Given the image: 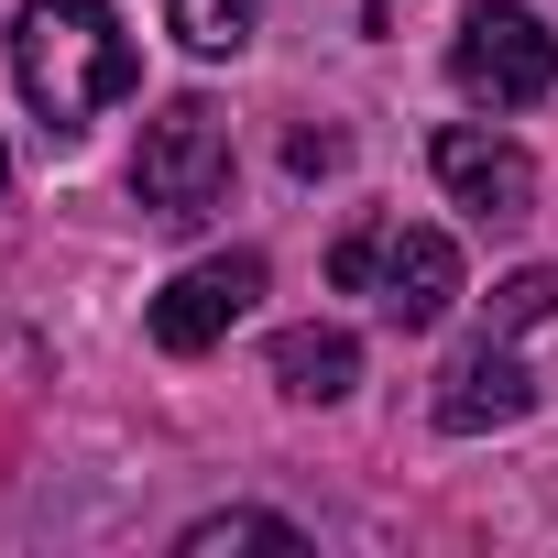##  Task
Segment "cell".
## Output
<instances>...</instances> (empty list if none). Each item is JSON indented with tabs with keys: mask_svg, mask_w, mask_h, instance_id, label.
Wrapping results in <instances>:
<instances>
[{
	"mask_svg": "<svg viewBox=\"0 0 558 558\" xmlns=\"http://www.w3.org/2000/svg\"><path fill=\"white\" fill-rule=\"evenodd\" d=\"M0 186H12V143H0Z\"/></svg>",
	"mask_w": 558,
	"mask_h": 558,
	"instance_id": "cell-13",
	"label": "cell"
},
{
	"mask_svg": "<svg viewBox=\"0 0 558 558\" xmlns=\"http://www.w3.org/2000/svg\"><path fill=\"white\" fill-rule=\"evenodd\" d=\"M340 154H351V143H340V132H296V143H286V165H296V175H329V165H340Z\"/></svg>",
	"mask_w": 558,
	"mask_h": 558,
	"instance_id": "cell-12",
	"label": "cell"
},
{
	"mask_svg": "<svg viewBox=\"0 0 558 558\" xmlns=\"http://www.w3.org/2000/svg\"><path fill=\"white\" fill-rule=\"evenodd\" d=\"M263 296V252H208V263H186L175 286L154 296V351H208V340H230V318Z\"/></svg>",
	"mask_w": 558,
	"mask_h": 558,
	"instance_id": "cell-5",
	"label": "cell"
},
{
	"mask_svg": "<svg viewBox=\"0 0 558 558\" xmlns=\"http://www.w3.org/2000/svg\"><path fill=\"white\" fill-rule=\"evenodd\" d=\"M329 286L340 296H373L395 329H438L460 307V241L427 230V219H362L329 252Z\"/></svg>",
	"mask_w": 558,
	"mask_h": 558,
	"instance_id": "cell-2",
	"label": "cell"
},
{
	"mask_svg": "<svg viewBox=\"0 0 558 558\" xmlns=\"http://www.w3.org/2000/svg\"><path fill=\"white\" fill-rule=\"evenodd\" d=\"M438 186H449L471 219H525V208H536V154L504 143V132H482V121H449V132H438Z\"/></svg>",
	"mask_w": 558,
	"mask_h": 558,
	"instance_id": "cell-6",
	"label": "cell"
},
{
	"mask_svg": "<svg viewBox=\"0 0 558 558\" xmlns=\"http://www.w3.org/2000/svg\"><path fill=\"white\" fill-rule=\"evenodd\" d=\"M373 23H395V0H373Z\"/></svg>",
	"mask_w": 558,
	"mask_h": 558,
	"instance_id": "cell-14",
	"label": "cell"
},
{
	"mask_svg": "<svg viewBox=\"0 0 558 558\" xmlns=\"http://www.w3.org/2000/svg\"><path fill=\"white\" fill-rule=\"evenodd\" d=\"M274 384L296 405H340L362 384V340L351 329H274Z\"/></svg>",
	"mask_w": 558,
	"mask_h": 558,
	"instance_id": "cell-8",
	"label": "cell"
},
{
	"mask_svg": "<svg viewBox=\"0 0 558 558\" xmlns=\"http://www.w3.org/2000/svg\"><path fill=\"white\" fill-rule=\"evenodd\" d=\"M12 77H23L34 121H45L56 143H77L99 110L132 99L143 56H132V34H121L110 0H34V12L12 23Z\"/></svg>",
	"mask_w": 558,
	"mask_h": 558,
	"instance_id": "cell-1",
	"label": "cell"
},
{
	"mask_svg": "<svg viewBox=\"0 0 558 558\" xmlns=\"http://www.w3.org/2000/svg\"><path fill=\"white\" fill-rule=\"evenodd\" d=\"M186 558H230V547H307V525H286V514H252V504H230V514H197L186 536H175Z\"/></svg>",
	"mask_w": 558,
	"mask_h": 558,
	"instance_id": "cell-9",
	"label": "cell"
},
{
	"mask_svg": "<svg viewBox=\"0 0 558 558\" xmlns=\"http://www.w3.org/2000/svg\"><path fill=\"white\" fill-rule=\"evenodd\" d=\"M525 405H536V373L514 362V340H504V329H482V340H471V351H460V362L438 373V427H449V438L514 427Z\"/></svg>",
	"mask_w": 558,
	"mask_h": 558,
	"instance_id": "cell-7",
	"label": "cell"
},
{
	"mask_svg": "<svg viewBox=\"0 0 558 558\" xmlns=\"http://www.w3.org/2000/svg\"><path fill=\"white\" fill-rule=\"evenodd\" d=\"M132 197L165 219V230H197L219 197H230V121L208 99H165L143 121V154H132Z\"/></svg>",
	"mask_w": 558,
	"mask_h": 558,
	"instance_id": "cell-3",
	"label": "cell"
},
{
	"mask_svg": "<svg viewBox=\"0 0 558 558\" xmlns=\"http://www.w3.org/2000/svg\"><path fill=\"white\" fill-rule=\"evenodd\" d=\"M165 23L186 56H241L252 45V0H165Z\"/></svg>",
	"mask_w": 558,
	"mask_h": 558,
	"instance_id": "cell-10",
	"label": "cell"
},
{
	"mask_svg": "<svg viewBox=\"0 0 558 558\" xmlns=\"http://www.w3.org/2000/svg\"><path fill=\"white\" fill-rule=\"evenodd\" d=\"M449 77L471 110H536L558 88V34L525 12V0H482V12H460L449 34Z\"/></svg>",
	"mask_w": 558,
	"mask_h": 558,
	"instance_id": "cell-4",
	"label": "cell"
},
{
	"mask_svg": "<svg viewBox=\"0 0 558 558\" xmlns=\"http://www.w3.org/2000/svg\"><path fill=\"white\" fill-rule=\"evenodd\" d=\"M536 318H558V263H525V274H504V286H493V329H504V340L536 329Z\"/></svg>",
	"mask_w": 558,
	"mask_h": 558,
	"instance_id": "cell-11",
	"label": "cell"
}]
</instances>
